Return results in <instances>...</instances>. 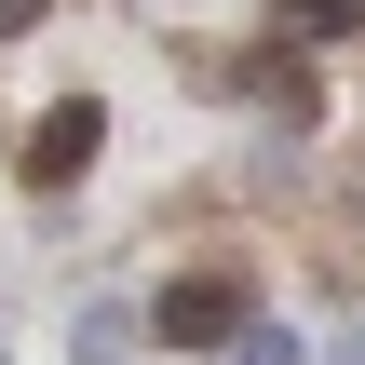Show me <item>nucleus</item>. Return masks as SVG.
I'll use <instances>...</instances> for the list:
<instances>
[{"instance_id":"nucleus-6","label":"nucleus","mask_w":365,"mask_h":365,"mask_svg":"<svg viewBox=\"0 0 365 365\" xmlns=\"http://www.w3.org/2000/svg\"><path fill=\"white\" fill-rule=\"evenodd\" d=\"M325 365H365V325H352V339H339V352H325Z\"/></svg>"},{"instance_id":"nucleus-2","label":"nucleus","mask_w":365,"mask_h":365,"mask_svg":"<svg viewBox=\"0 0 365 365\" xmlns=\"http://www.w3.org/2000/svg\"><path fill=\"white\" fill-rule=\"evenodd\" d=\"M95 135H108V122H95V95H68V108H41V135H27V176H41V190H68V176L95 163Z\"/></svg>"},{"instance_id":"nucleus-5","label":"nucleus","mask_w":365,"mask_h":365,"mask_svg":"<svg viewBox=\"0 0 365 365\" xmlns=\"http://www.w3.org/2000/svg\"><path fill=\"white\" fill-rule=\"evenodd\" d=\"M271 14H284L298 41H339V27H352V0H271Z\"/></svg>"},{"instance_id":"nucleus-3","label":"nucleus","mask_w":365,"mask_h":365,"mask_svg":"<svg viewBox=\"0 0 365 365\" xmlns=\"http://www.w3.org/2000/svg\"><path fill=\"white\" fill-rule=\"evenodd\" d=\"M135 352H149V325H135L122 298H95V312H81V339H68V365H135Z\"/></svg>"},{"instance_id":"nucleus-1","label":"nucleus","mask_w":365,"mask_h":365,"mask_svg":"<svg viewBox=\"0 0 365 365\" xmlns=\"http://www.w3.org/2000/svg\"><path fill=\"white\" fill-rule=\"evenodd\" d=\"M244 325H257V312H244L230 284H203V271H190V284H163V312H149V339H163V352H230Z\"/></svg>"},{"instance_id":"nucleus-4","label":"nucleus","mask_w":365,"mask_h":365,"mask_svg":"<svg viewBox=\"0 0 365 365\" xmlns=\"http://www.w3.org/2000/svg\"><path fill=\"white\" fill-rule=\"evenodd\" d=\"M230 365H312V352H298V325H271V312H257V325L230 339Z\"/></svg>"}]
</instances>
